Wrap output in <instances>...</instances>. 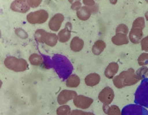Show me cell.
<instances>
[{
	"label": "cell",
	"instance_id": "cell-32",
	"mask_svg": "<svg viewBox=\"0 0 148 115\" xmlns=\"http://www.w3.org/2000/svg\"><path fill=\"white\" fill-rule=\"evenodd\" d=\"M141 47L142 50L148 53V36L143 38L141 41Z\"/></svg>",
	"mask_w": 148,
	"mask_h": 115
},
{
	"label": "cell",
	"instance_id": "cell-4",
	"mask_svg": "<svg viewBox=\"0 0 148 115\" xmlns=\"http://www.w3.org/2000/svg\"><path fill=\"white\" fill-rule=\"evenodd\" d=\"M4 65L9 70L14 72H24L28 69V63L23 59L8 56L4 59Z\"/></svg>",
	"mask_w": 148,
	"mask_h": 115
},
{
	"label": "cell",
	"instance_id": "cell-21",
	"mask_svg": "<svg viewBox=\"0 0 148 115\" xmlns=\"http://www.w3.org/2000/svg\"><path fill=\"white\" fill-rule=\"evenodd\" d=\"M58 41L61 43H67L71 39V30L64 28L63 29L58 32Z\"/></svg>",
	"mask_w": 148,
	"mask_h": 115
},
{
	"label": "cell",
	"instance_id": "cell-17",
	"mask_svg": "<svg viewBox=\"0 0 148 115\" xmlns=\"http://www.w3.org/2000/svg\"><path fill=\"white\" fill-rule=\"evenodd\" d=\"M83 47H84V41L77 36L74 37L70 43V48L73 52L75 53L80 52Z\"/></svg>",
	"mask_w": 148,
	"mask_h": 115
},
{
	"label": "cell",
	"instance_id": "cell-12",
	"mask_svg": "<svg viewBox=\"0 0 148 115\" xmlns=\"http://www.w3.org/2000/svg\"><path fill=\"white\" fill-rule=\"evenodd\" d=\"M128 38H129V40L134 44L141 43V39H143V31H142V29L132 28V29L129 31Z\"/></svg>",
	"mask_w": 148,
	"mask_h": 115
},
{
	"label": "cell",
	"instance_id": "cell-13",
	"mask_svg": "<svg viewBox=\"0 0 148 115\" xmlns=\"http://www.w3.org/2000/svg\"><path fill=\"white\" fill-rule=\"evenodd\" d=\"M118 69H119V65L116 62L110 63L104 71V75L106 76V78H108L109 79H113L118 72Z\"/></svg>",
	"mask_w": 148,
	"mask_h": 115
},
{
	"label": "cell",
	"instance_id": "cell-33",
	"mask_svg": "<svg viewBox=\"0 0 148 115\" xmlns=\"http://www.w3.org/2000/svg\"><path fill=\"white\" fill-rule=\"evenodd\" d=\"M82 8V2L81 1H74L71 5V8L74 11H78Z\"/></svg>",
	"mask_w": 148,
	"mask_h": 115
},
{
	"label": "cell",
	"instance_id": "cell-14",
	"mask_svg": "<svg viewBox=\"0 0 148 115\" xmlns=\"http://www.w3.org/2000/svg\"><path fill=\"white\" fill-rule=\"evenodd\" d=\"M129 41L130 40H129L127 34H121V33H116L114 36L112 38V43L116 46H121V45L127 44Z\"/></svg>",
	"mask_w": 148,
	"mask_h": 115
},
{
	"label": "cell",
	"instance_id": "cell-11",
	"mask_svg": "<svg viewBox=\"0 0 148 115\" xmlns=\"http://www.w3.org/2000/svg\"><path fill=\"white\" fill-rule=\"evenodd\" d=\"M10 8L14 12L26 14L28 12L30 7L28 6L27 1L25 0H15L11 3Z\"/></svg>",
	"mask_w": 148,
	"mask_h": 115
},
{
	"label": "cell",
	"instance_id": "cell-41",
	"mask_svg": "<svg viewBox=\"0 0 148 115\" xmlns=\"http://www.w3.org/2000/svg\"><path fill=\"white\" fill-rule=\"evenodd\" d=\"M147 77H148V74H147Z\"/></svg>",
	"mask_w": 148,
	"mask_h": 115
},
{
	"label": "cell",
	"instance_id": "cell-29",
	"mask_svg": "<svg viewBox=\"0 0 148 115\" xmlns=\"http://www.w3.org/2000/svg\"><path fill=\"white\" fill-rule=\"evenodd\" d=\"M15 34L18 38L22 39H26L27 37H28V34H27V32L24 29L21 28H18L15 29Z\"/></svg>",
	"mask_w": 148,
	"mask_h": 115
},
{
	"label": "cell",
	"instance_id": "cell-38",
	"mask_svg": "<svg viewBox=\"0 0 148 115\" xmlns=\"http://www.w3.org/2000/svg\"><path fill=\"white\" fill-rule=\"evenodd\" d=\"M145 18H146V19L148 21V12H147V13L145 14Z\"/></svg>",
	"mask_w": 148,
	"mask_h": 115
},
{
	"label": "cell",
	"instance_id": "cell-26",
	"mask_svg": "<svg viewBox=\"0 0 148 115\" xmlns=\"http://www.w3.org/2000/svg\"><path fill=\"white\" fill-rule=\"evenodd\" d=\"M144 28H145V18L143 17H139L136 19L132 23V28H140L143 30Z\"/></svg>",
	"mask_w": 148,
	"mask_h": 115
},
{
	"label": "cell",
	"instance_id": "cell-39",
	"mask_svg": "<svg viewBox=\"0 0 148 115\" xmlns=\"http://www.w3.org/2000/svg\"><path fill=\"white\" fill-rule=\"evenodd\" d=\"M87 115H95L94 114L91 113V112H87Z\"/></svg>",
	"mask_w": 148,
	"mask_h": 115
},
{
	"label": "cell",
	"instance_id": "cell-7",
	"mask_svg": "<svg viewBox=\"0 0 148 115\" xmlns=\"http://www.w3.org/2000/svg\"><path fill=\"white\" fill-rule=\"evenodd\" d=\"M115 94L113 89L110 87H105L98 94V99L105 105H110L114 99Z\"/></svg>",
	"mask_w": 148,
	"mask_h": 115
},
{
	"label": "cell",
	"instance_id": "cell-3",
	"mask_svg": "<svg viewBox=\"0 0 148 115\" xmlns=\"http://www.w3.org/2000/svg\"><path fill=\"white\" fill-rule=\"evenodd\" d=\"M134 102L136 104L148 108V79H144L135 93Z\"/></svg>",
	"mask_w": 148,
	"mask_h": 115
},
{
	"label": "cell",
	"instance_id": "cell-10",
	"mask_svg": "<svg viewBox=\"0 0 148 115\" xmlns=\"http://www.w3.org/2000/svg\"><path fill=\"white\" fill-rule=\"evenodd\" d=\"M64 21V15L62 14H56L51 18V19L48 22V28L53 31L58 32L61 28L62 23Z\"/></svg>",
	"mask_w": 148,
	"mask_h": 115
},
{
	"label": "cell",
	"instance_id": "cell-22",
	"mask_svg": "<svg viewBox=\"0 0 148 115\" xmlns=\"http://www.w3.org/2000/svg\"><path fill=\"white\" fill-rule=\"evenodd\" d=\"M29 63L34 66H42L43 64V59L38 54H32L29 56Z\"/></svg>",
	"mask_w": 148,
	"mask_h": 115
},
{
	"label": "cell",
	"instance_id": "cell-24",
	"mask_svg": "<svg viewBox=\"0 0 148 115\" xmlns=\"http://www.w3.org/2000/svg\"><path fill=\"white\" fill-rule=\"evenodd\" d=\"M71 112L72 110L69 105H60V107H58L57 109V115H69Z\"/></svg>",
	"mask_w": 148,
	"mask_h": 115
},
{
	"label": "cell",
	"instance_id": "cell-18",
	"mask_svg": "<svg viewBox=\"0 0 148 115\" xmlns=\"http://www.w3.org/2000/svg\"><path fill=\"white\" fill-rule=\"evenodd\" d=\"M106 48V43L103 40H97L94 43V44L92 45V52L94 54L95 56H98L104 51V49Z\"/></svg>",
	"mask_w": 148,
	"mask_h": 115
},
{
	"label": "cell",
	"instance_id": "cell-15",
	"mask_svg": "<svg viewBox=\"0 0 148 115\" xmlns=\"http://www.w3.org/2000/svg\"><path fill=\"white\" fill-rule=\"evenodd\" d=\"M84 81H85L86 85L88 87H94L100 83L101 76L97 73H92L86 76Z\"/></svg>",
	"mask_w": 148,
	"mask_h": 115
},
{
	"label": "cell",
	"instance_id": "cell-36",
	"mask_svg": "<svg viewBox=\"0 0 148 115\" xmlns=\"http://www.w3.org/2000/svg\"><path fill=\"white\" fill-rule=\"evenodd\" d=\"M109 108H110V106H109V105H105V104H103V106H102L103 112H104L105 114H108V110H109Z\"/></svg>",
	"mask_w": 148,
	"mask_h": 115
},
{
	"label": "cell",
	"instance_id": "cell-35",
	"mask_svg": "<svg viewBox=\"0 0 148 115\" xmlns=\"http://www.w3.org/2000/svg\"><path fill=\"white\" fill-rule=\"evenodd\" d=\"M69 115H87V112H84L81 109H75L73 110Z\"/></svg>",
	"mask_w": 148,
	"mask_h": 115
},
{
	"label": "cell",
	"instance_id": "cell-20",
	"mask_svg": "<svg viewBox=\"0 0 148 115\" xmlns=\"http://www.w3.org/2000/svg\"><path fill=\"white\" fill-rule=\"evenodd\" d=\"M58 35L53 33H47L44 38V43L49 47H54L58 43Z\"/></svg>",
	"mask_w": 148,
	"mask_h": 115
},
{
	"label": "cell",
	"instance_id": "cell-23",
	"mask_svg": "<svg viewBox=\"0 0 148 115\" xmlns=\"http://www.w3.org/2000/svg\"><path fill=\"white\" fill-rule=\"evenodd\" d=\"M47 31H45L44 29H38L35 34H34V38H35V40L37 41L38 43H44V38L47 34Z\"/></svg>",
	"mask_w": 148,
	"mask_h": 115
},
{
	"label": "cell",
	"instance_id": "cell-30",
	"mask_svg": "<svg viewBox=\"0 0 148 115\" xmlns=\"http://www.w3.org/2000/svg\"><path fill=\"white\" fill-rule=\"evenodd\" d=\"M116 33H121V34H127L128 35L129 28H128V27L126 24L121 23V24H119L117 27L116 28Z\"/></svg>",
	"mask_w": 148,
	"mask_h": 115
},
{
	"label": "cell",
	"instance_id": "cell-37",
	"mask_svg": "<svg viewBox=\"0 0 148 115\" xmlns=\"http://www.w3.org/2000/svg\"><path fill=\"white\" fill-rule=\"evenodd\" d=\"M66 28L67 29H69V30H71L72 29V24H71V23L70 22H67V23H66Z\"/></svg>",
	"mask_w": 148,
	"mask_h": 115
},
{
	"label": "cell",
	"instance_id": "cell-25",
	"mask_svg": "<svg viewBox=\"0 0 148 115\" xmlns=\"http://www.w3.org/2000/svg\"><path fill=\"white\" fill-rule=\"evenodd\" d=\"M147 74L148 68L146 66H143L136 71V75L139 79V80H143L144 79H146V77L147 76Z\"/></svg>",
	"mask_w": 148,
	"mask_h": 115
},
{
	"label": "cell",
	"instance_id": "cell-8",
	"mask_svg": "<svg viewBox=\"0 0 148 115\" xmlns=\"http://www.w3.org/2000/svg\"><path fill=\"white\" fill-rule=\"evenodd\" d=\"M93 103V99L83 95H77L73 98V104L77 108L88 109Z\"/></svg>",
	"mask_w": 148,
	"mask_h": 115
},
{
	"label": "cell",
	"instance_id": "cell-34",
	"mask_svg": "<svg viewBox=\"0 0 148 115\" xmlns=\"http://www.w3.org/2000/svg\"><path fill=\"white\" fill-rule=\"evenodd\" d=\"M82 3H83L84 5L87 6V7L92 8L94 7V6H96V2H95L94 0H83Z\"/></svg>",
	"mask_w": 148,
	"mask_h": 115
},
{
	"label": "cell",
	"instance_id": "cell-27",
	"mask_svg": "<svg viewBox=\"0 0 148 115\" xmlns=\"http://www.w3.org/2000/svg\"><path fill=\"white\" fill-rule=\"evenodd\" d=\"M138 64L143 67V66H147L148 65V53H143L138 57Z\"/></svg>",
	"mask_w": 148,
	"mask_h": 115
},
{
	"label": "cell",
	"instance_id": "cell-28",
	"mask_svg": "<svg viewBox=\"0 0 148 115\" xmlns=\"http://www.w3.org/2000/svg\"><path fill=\"white\" fill-rule=\"evenodd\" d=\"M108 115H121V109L119 108L118 106L116 105H112L110 106L108 113L107 114Z\"/></svg>",
	"mask_w": 148,
	"mask_h": 115
},
{
	"label": "cell",
	"instance_id": "cell-19",
	"mask_svg": "<svg viewBox=\"0 0 148 115\" xmlns=\"http://www.w3.org/2000/svg\"><path fill=\"white\" fill-rule=\"evenodd\" d=\"M81 83L80 78L77 74H71L66 79V86L67 88H77Z\"/></svg>",
	"mask_w": 148,
	"mask_h": 115
},
{
	"label": "cell",
	"instance_id": "cell-16",
	"mask_svg": "<svg viewBox=\"0 0 148 115\" xmlns=\"http://www.w3.org/2000/svg\"><path fill=\"white\" fill-rule=\"evenodd\" d=\"M92 14V8L83 6L77 12V18L82 21H87L90 19L91 15Z\"/></svg>",
	"mask_w": 148,
	"mask_h": 115
},
{
	"label": "cell",
	"instance_id": "cell-2",
	"mask_svg": "<svg viewBox=\"0 0 148 115\" xmlns=\"http://www.w3.org/2000/svg\"><path fill=\"white\" fill-rule=\"evenodd\" d=\"M53 63L59 77L62 79H67L71 75L73 66L66 57L62 55H55L53 58Z\"/></svg>",
	"mask_w": 148,
	"mask_h": 115
},
{
	"label": "cell",
	"instance_id": "cell-31",
	"mask_svg": "<svg viewBox=\"0 0 148 115\" xmlns=\"http://www.w3.org/2000/svg\"><path fill=\"white\" fill-rule=\"evenodd\" d=\"M27 4L30 8H37L42 3V0H27Z\"/></svg>",
	"mask_w": 148,
	"mask_h": 115
},
{
	"label": "cell",
	"instance_id": "cell-9",
	"mask_svg": "<svg viewBox=\"0 0 148 115\" xmlns=\"http://www.w3.org/2000/svg\"><path fill=\"white\" fill-rule=\"evenodd\" d=\"M77 96L76 91L74 90H70V89H64L62 90L59 94L58 96V103L60 105H64L67 104V103L70 100H73V98Z\"/></svg>",
	"mask_w": 148,
	"mask_h": 115
},
{
	"label": "cell",
	"instance_id": "cell-6",
	"mask_svg": "<svg viewBox=\"0 0 148 115\" xmlns=\"http://www.w3.org/2000/svg\"><path fill=\"white\" fill-rule=\"evenodd\" d=\"M121 115H148V110L138 104H129L121 110Z\"/></svg>",
	"mask_w": 148,
	"mask_h": 115
},
{
	"label": "cell",
	"instance_id": "cell-1",
	"mask_svg": "<svg viewBox=\"0 0 148 115\" xmlns=\"http://www.w3.org/2000/svg\"><path fill=\"white\" fill-rule=\"evenodd\" d=\"M112 81L116 88H122L124 87L134 85L140 80L136 77L134 69L131 68L127 70L122 71L117 76H115Z\"/></svg>",
	"mask_w": 148,
	"mask_h": 115
},
{
	"label": "cell",
	"instance_id": "cell-5",
	"mask_svg": "<svg viewBox=\"0 0 148 115\" xmlns=\"http://www.w3.org/2000/svg\"><path fill=\"white\" fill-rule=\"evenodd\" d=\"M49 14L45 9L31 12L27 15V21L31 24H42L48 19Z\"/></svg>",
	"mask_w": 148,
	"mask_h": 115
},
{
	"label": "cell",
	"instance_id": "cell-40",
	"mask_svg": "<svg viewBox=\"0 0 148 115\" xmlns=\"http://www.w3.org/2000/svg\"><path fill=\"white\" fill-rule=\"evenodd\" d=\"M111 2H112V3H113V4L116 3V1H111Z\"/></svg>",
	"mask_w": 148,
	"mask_h": 115
}]
</instances>
